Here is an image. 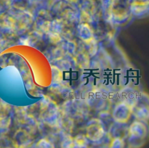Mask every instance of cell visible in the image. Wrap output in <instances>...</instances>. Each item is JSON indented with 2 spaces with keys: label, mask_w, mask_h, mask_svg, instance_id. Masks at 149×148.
<instances>
[{
  "label": "cell",
  "mask_w": 149,
  "mask_h": 148,
  "mask_svg": "<svg viewBox=\"0 0 149 148\" xmlns=\"http://www.w3.org/2000/svg\"></svg>",
  "instance_id": "obj_11"
},
{
  "label": "cell",
  "mask_w": 149,
  "mask_h": 148,
  "mask_svg": "<svg viewBox=\"0 0 149 148\" xmlns=\"http://www.w3.org/2000/svg\"><path fill=\"white\" fill-rule=\"evenodd\" d=\"M132 115L136 120L145 122L148 125L149 123V97L141 96L133 107Z\"/></svg>",
  "instance_id": "obj_5"
},
{
  "label": "cell",
  "mask_w": 149,
  "mask_h": 148,
  "mask_svg": "<svg viewBox=\"0 0 149 148\" xmlns=\"http://www.w3.org/2000/svg\"><path fill=\"white\" fill-rule=\"evenodd\" d=\"M135 104L130 101H124L119 102L115 106L112 116L115 122L119 124H125L130 119L133 113V107Z\"/></svg>",
  "instance_id": "obj_3"
},
{
  "label": "cell",
  "mask_w": 149,
  "mask_h": 148,
  "mask_svg": "<svg viewBox=\"0 0 149 148\" xmlns=\"http://www.w3.org/2000/svg\"><path fill=\"white\" fill-rule=\"evenodd\" d=\"M64 1H65V2L68 3V4H76L79 2L80 1H82V0H64Z\"/></svg>",
  "instance_id": "obj_10"
},
{
  "label": "cell",
  "mask_w": 149,
  "mask_h": 148,
  "mask_svg": "<svg viewBox=\"0 0 149 148\" xmlns=\"http://www.w3.org/2000/svg\"><path fill=\"white\" fill-rule=\"evenodd\" d=\"M74 139L75 147H77L79 148L85 147L88 144V139L87 138V136L83 134L77 135Z\"/></svg>",
  "instance_id": "obj_8"
},
{
  "label": "cell",
  "mask_w": 149,
  "mask_h": 148,
  "mask_svg": "<svg viewBox=\"0 0 149 148\" xmlns=\"http://www.w3.org/2000/svg\"><path fill=\"white\" fill-rule=\"evenodd\" d=\"M109 17H111L116 23H120L128 18L130 15L132 14L126 1L122 0H111L109 6Z\"/></svg>",
  "instance_id": "obj_2"
},
{
  "label": "cell",
  "mask_w": 149,
  "mask_h": 148,
  "mask_svg": "<svg viewBox=\"0 0 149 148\" xmlns=\"http://www.w3.org/2000/svg\"><path fill=\"white\" fill-rule=\"evenodd\" d=\"M131 13L135 16H143L149 12V0H132L130 3Z\"/></svg>",
  "instance_id": "obj_6"
},
{
  "label": "cell",
  "mask_w": 149,
  "mask_h": 148,
  "mask_svg": "<svg viewBox=\"0 0 149 148\" xmlns=\"http://www.w3.org/2000/svg\"><path fill=\"white\" fill-rule=\"evenodd\" d=\"M148 135L149 126L145 122L135 120L128 128V141L132 147L138 148L142 147L148 139Z\"/></svg>",
  "instance_id": "obj_1"
},
{
  "label": "cell",
  "mask_w": 149,
  "mask_h": 148,
  "mask_svg": "<svg viewBox=\"0 0 149 148\" xmlns=\"http://www.w3.org/2000/svg\"><path fill=\"white\" fill-rule=\"evenodd\" d=\"M125 146V142L121 137H115L111 142L109 148H124Z\"/></svg>",
  "instance_id": "obj_9"
},
{
  "label": "cell",
  "mask_w": 149,
  "mask_h": 148,
  "mask_svg": "<svg viewBox=\"0 0 149 148\" xmlns=\"http://www.w3.org/2000/svg\"><path fill=\"white\" fill-rule=\"evenodd\" d=\"M105 128L103 121L98 118H93L86 126V136L92 142L100 141L104 136Z\"/></svg>",
  "instance_id": "obj_4"
},
{
  "label": "cell",
  "mask_w": 149,
  "mask_h": 148,
  "mask_svg": "<svg viewBox=\"0 0 149 148\" xmlns=\"http://www.w3.org/2000/svg\"><path fill=\"white\" fill-rule=\"evenodd\" d=\"M77 30H78L79 37L81 38V40L84 42L87 41L94 38L93 29L91 28V27H90L88 23H83L79 25L78 28H77Z\"/></svg>",
  "instance_id": "obj_7"
}]
</instances>
